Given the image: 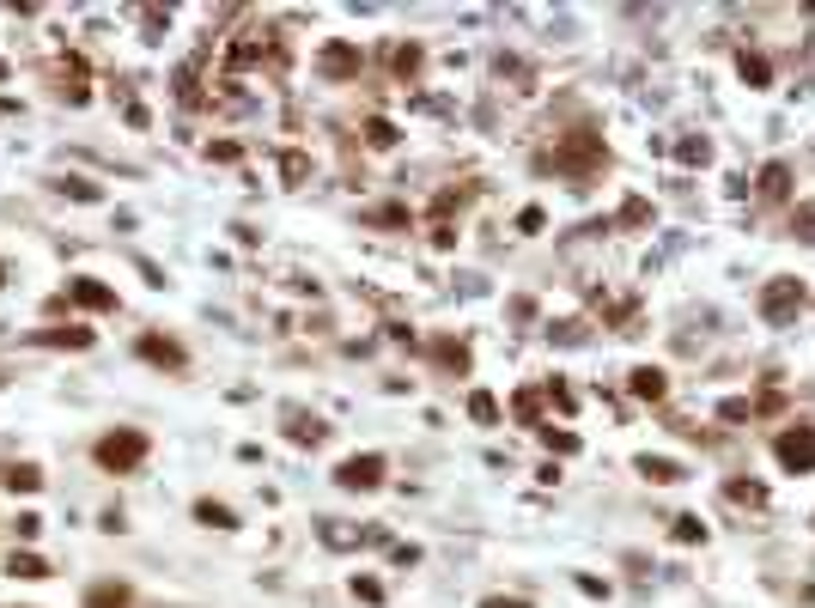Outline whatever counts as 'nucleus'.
Masks as SVG:
<instances>
[{"label": "nucleus", "instance_id": "29", "mask_svg": "<svg viewBox=\"0 0 815 608\" xmlns=\"http://www.w3.org/2000/svg\"><path fill=\"white\" fill-rule=\"evenodd\" d=\"M536 408H542V396H536V390L517 396V420H536Z\"/></svg>", "mask_w": 815, "mask_h": 608}, {"label": "nucleus", "instance_id": "1", "mask_svg": "<svg viewBox=\"0 0 815 608\" xmlns=\"http://www.w3.org/2000/svg\"><path fill=\"white\" fill-rule=\"evenodd\" d=\"M146 450H153V438H146V432H134V426H122V432H104V438L92 444L98 469H110V475H128V469H140V463H146Z\"/></svg>", "mask_w": 815, "mask_h": 608}, {"label": "nucleus", "instance_id": "16", "mask_svg": "<svg viewBox=\"0 0 815 608\" xmlns=\"http://www.w3.org/2000/svg\"><path fill=\"white\" fill-rule=\"evenodd\" d=\"M736 67H743V80H749V86H767V80H773V67H767L761 55H749V49L736 55Z\"/></svg>", "mask_w": 815, "mask_h": 608}, {"label": "nucleus", "instance_id": "18", "mask_svg": "<svg viewBox=\"0 0 815 608\" xmlns=\"http://www.w3.org/2000/svg\"><path fill=\"white\" fill-rule=\"evenodd\" d=\"M724 493H730L736 505H767V487H755V481H730Z\"/></svg>", "mask_w": 815, "mask_h": 608}, {"label": "nucleus", "instance_id": "24", "mask_svg": "<svg viewBox=\"0 0 815 608\" xmlns=\"http://www.w3.org/2000/svg\"><path fill=\"white\" fill-rule=\"evenodd\" d=\"M542 444H548V450H560V456H572V450H578V438H572V432H554V426H542Z\"/></svg>", "mask_w": 815, "mask_h": 608}, {"label": "nucleus", "instance_id": "17", "mask_svg": "<svg viewBox=\"0 0 815 608\" xmlns=\"http://www.w3.org/2000/svg\"><path fill=\"white\" fill-rule=\"evenodd\" d=\"M432 353H438V365H451V371H469V347H463V341H438Z\"/></svg>", "mask_w": 815, "mask_h": 608}, {"label": "nucleus", "instance_id": "14", "mask_svg": "<svg viewBox=\"0 0 815 608\" xmlns=\"http://www.w3.org/2000/svg\"><path fill=\"white\" fill-rule=\"evenodd\" d=\"M195 517H201V523H213V529H238V511H232V505H213V499H201V505H195Z\"/></svg>", "mask_w": 815, "mask_h": 608}, {"label": "nucleus", "instance_id": "4", "mask_svg": "<svg viewBox=\"0 0 815 608\" xmlns=\"http://www.w3.org/2000/svg\"><path fill=\"white\" fill-rule=\"evenodd\" d=\"M797 311H803V286L785 280V274L767 280V292H761V317H767V323H791Z\"/></svg>", "mask_w": 815, "mask_h": 608}, {"label": "nucleus", "instance_id": "19", "mask_svg": "<svg viewBox=\"0 0 815 608\" xmlns=\"http://www.w3.org/2000/svg\"><path fill=\"white\" fill-rule=\"evenodd\" d=\"M469 414H475L481 426H493V420H499V402H493L487 390H475V396H469Z\"/></svg>", "mask_w": 815, "mask_h": 608}, {"label": "nucleus", "instance_id": "9", "mask_svg": "<svg viewBox=\"0 0 815 608\" xmlns=\"http://www.w3.org/2000/svg\"><path fill=\"white\" fill-rule=\"evenodd\" d=\"M31 341H37V347H73V353H86V347H92V329L67 323V329H37Z\"/></svg>", "mask_w": 815, "mask_h": 608}, {"label": "nucleus", "instance_id": "27", "mask_svg": "<svg viewBox=\"0 0 815 608\" xmlns=\"http://www.w3.org/2000/svg\"><path fill=\"white\" fill-rule=\"evenodd\" d=\"M718 414H724V420H749V414H755V408H749V402H743V396H730V402H718Z\"/></svg>", "mask_w": 815, "mask_h": 608}, {"label": "nucleus", "instance_id": "10", "mask_svg": "<svg viewBox=\"0 0 815 608\" xmlns=\"http://www.w3.org/2000/svg\"><path fill=\"white\" fill-rule=\"evenodd\" d=\"M627 390H633L639 402H663V390H670V377H663L657 365H639V371L627 377Z\"/></svg>", "mask_w": 815, "mask_h": 608}, {"label": "nucleus", "instance_id": "26", "mask_svg": "<svg viewBox=\"0 0 815 608\" xmlns=\"http://www.w3.org/2000/svg\"><path fill=\"white\" fill-rule=\"evenodd\" d=\"M353 596L378 608V602H384V584H378V578H353Z\"/></svg>", "mask_w": 815, "mask_h": 608}, {"label": "nucleus", "instance_id": "30", "mask_svg": "<svg viewBox=\"0 0 815 608\" xmlns=\"http://www.w3.org/2000/svg\"><path fill=\"white\" fill-rule=\"evenodd\" d=\"M420 67V49H396V73H414Z\"/></svg>", "mask_w": 815, "mask_h": 608}, {"label": "nucleus", "instance_id": "25", "mask_svg": "<svg viewBox=\"0 0 815 608\" xmlns=\"http://www.w3.org/2000/svg\"><path fill=\"white\" fill-rule=\"evenodd\" d=\"M676 542H706V523L700 517H676Z\"/></svg>", "mask_w": 815, "mask_h": 608}, {"label": "nucleus", "instance_id": "20", "mask_svg": "<svg viewBox=\"0 0 815 608\" xmlns=\"http://www.w3.org/2000/svg\"><path fill=\"white\" fill-rule=\"evenodd\" d=\"M292 420V438H299V444H317L323 438V420H305V414H286Z\"/></svg>", "mask_w": 815, "mask_h": 608}, {"label": "nucleus", "instance_id": "15", "mask_svg": "<svg viewBox=\"0 0 815 608\" xmlns=\"http://www.w3.org/2000/svg\"><path fill=\"white\" fill-rule=\"evenodd\" d=\"M0 481H7L13 493H37V487H43V475H37L31 463H19V469H0Z\"/></svg>", "mask_w": 815, "mask_h": 608}, {"label": "nucleus", "instance_id": "12", "mask_svg": "<svg viewBox=\"0 0 815 608\" xmlns=\"http://www.w3.org/2000/svg\"><path fill=\"white\" fill-rule=\"evenodd\" d=\"M86 608H128V584H116V578H98V584L86 590Z\"/></svg>", "mask_w": 815, "mask_h": 608}, {"label": "nucleus", "instance_id": "21", "mask_svg": "<svg viewBox=\"0 0 815 608\" xmlns=\"http://www.w3.org/2000/svg\"><path fill=\"white\" fill-rule=\"evenodd\" d=\"M676 159H682V165H706V159H712V146H706V140H682V146H676Z\"/></svg>", "mask_w": 815, "mask_h": 608}, {"label": "nucleus", "instance_id": "7", "mask_svg": "<svg viewBox=\"0 0 815 608\" xmlns=\"http://www.w3.org/2000/svg\"><path fill=\"white\" fill-rule=\"evenodd\" d=\"M359 61H365V55H359V43H329V49L317 55V67L329 73V80H353Z\"/></svg>", "mask_w": 815, "mask_h": 608}, {"label": "nucleus", "instance_id": "2", "mask_svg": "<svg viewBox=\"0 0 815 608\" xmlns=\"http://www.w3.org/2000/svg\"><path fill=\"white\" fill-rule=\"evenodd\" d=\"M548 165H554V171H572V177H590V171H603V165H609V152H603V140H597V134H572L566 146H554V152H548Z\"/></svg>", "mask_w": 815, "mask_h": 608}, {"label": "nucleus", "instance_id": "22", "mask_svg": "<svg viewBox=\"0 0 815 608\" xmlns=\"http://www.w3.org/2000/svg\"><path fill=\"white\" fill-rule=\"evenodd\" d=\"M13 578H49V566L37 554H13Z\"/></svg>", "mask_w": 815, "mask_h": 608}, {"label": "nucleus", "instance_id": "31", "mask_svg": "<svg viewBox=\"0 0 815 608\" xmlns=\"http://www.w3.org/2000/svg\"><path fill=\"white\" fill-rule=\"evenodd\" d=\"M481 608H530V602H505V596H487Z\"/></svg>", "mask_w": 815, "mask_h": 608}, {"label": "nucleus", "instance_id": "32", "mask_svg": "<svg viewBox=\"0 0 815 608\" xmlns=\"http://www.w3.org/2000/svg\"><path fill=\"white\" fill-rule=\"evenodd\" d=\"M0 286H7V262H0Z\"/></svg>", "mask_w": 815, "mask_h": 608}, {"label": "nucleus", "instance_id": "6", "mask_svg": "<svg viewBox=\"0 0 815 608\" xmlns=\"http://www.w3.org/2000/svg\"><path fill=\"white\" fill-rule=\"evenodd\" d=\"M61 304H86V311H116V286H104V280H67V298Z\"/></svg>", "mask_w": 815, "mask_h": 608}, {"label": "nucleus", "instance_id": "5", "mask_svg": "<svg viewBox=\"0 0 815 608\" xmlns=\"http://www.w3.org/2000/svg\"><path fill=\"white\" fill-rule=\"evenodd\" d=\"M335 481H341L347 493H372V487H384V456H347V463L335 469Z\"/></svg>", "mask_w": 815, "mask_h": 608}, {"label": "nucleus", "instance_id": "13", "mask_svg": "<svg viewBox=\"0 0 815 608\" xmlns=\"http://www.w3.org/2000/svg\"><path fill=\"white\" fill-rule=\"evenodd\" d=\"M761 195H767V201H785V195H791V165H767V171H761Z\"/></svg>", "mask_w": 815, "mask_h": 608}, {"label": "nucleus", "instance_id": "23", "mask_svg": "<svg viewBox=\"0 0 815 608\" xmlns=\"http://www.w3.org/2000/svg\"><path fill=\"white\" fill-rule=\"evenodd\" d=\"M365 140H372V146H396V128L384 116H372V122H365Z\"/></svg>", "mask_w": 815, "mask_h": 608}, {"label": "nucleus", "instance_id": "33", "mask_svg": "<svg viewBox=\"0 0 815 608\" xmlns=\"http://www.w3.org/2000/svg\"><path fill=\"white\" fill-rule=\"evenodd\" d=\"M0 80H7V61H0Z\"/></svg>", "mask_w": 815, "mask_h": 608}, {"label": "nucleus", "instance_id": "11", "mask_svg": "<svg viewBox=\"0 0 815 608\" xmlns=\"http://www.w3.org/2000/svg\"><path fill=\"white\" fill-rule=\"evenodd\" d=\"M639 475H645V481H657V487L688 481V469H682V463H670V456H639Z\"/></svg>", "mask_w": 815, "mask_h": 608}, {"label": "nucleus", "instance_id": "28", "mask_svg": "<svg viewBox=\"0 0 815 608\" xmlns=\"http://www.w3.org/2000/svg\"><path fill=\"white\" fill-rule=\"evenodd\" d=\"M517 225H524V232H542L548 213H542V207H524V213H517Z\"/></svg>", "mask_w": 815, "mask_h": 608}, {"label": "nucleus", "instance_id": "8", "mask_svg": "<svg viewBox=\"0 0 815 608\" xmlns=\"http://www.w3.org/2000/svg\"><path fill=\"white\" fill-rule=\"evenodd\" d=\"M140 359H153V365H165V371H183V347H177L171 335H140Z\"/></svg>", "mask_w": 815, "mask_h": 608}, {"label": "nucleus", "instance_id": "3", "mask_svg": "<svg viewBox=\"0 0 815 608\" xmlns=\"http://www.w3.org/2000/svg\"><path fill=\"white\" fill-rule=\"evenodd\" d=\"M773 456H779L785 469L809 475V469H815V432H809V426H785V432L773 438Z\"/></svg>", "mask_w": 815, "mask_h": 608}]
</instances>
